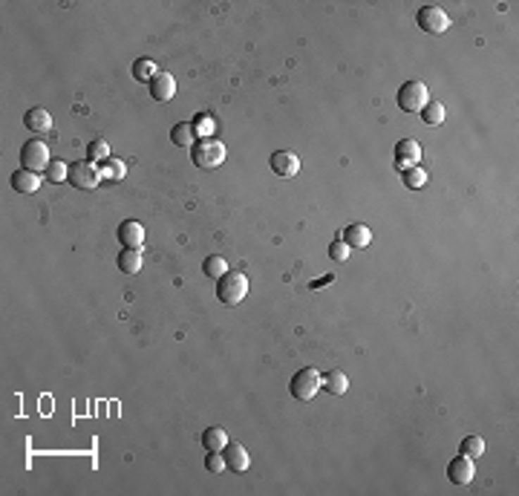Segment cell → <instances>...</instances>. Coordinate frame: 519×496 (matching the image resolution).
<instances>
[{"label":"cell","mask_w":519,"mask_h":496,"mask_svg":"<svg viewBox=\"0 0 519 496\" xmlns=\"http://www.w3.org/2000/svg\"><path fill=\"white\" fill-rule=\"evenodd\" d=\"M246 294H249V277L242 271H225L217 280V297L225 306L242 303V300H246Z\"/></svg>","instance_id":"1"},{"label":"cell","mask_w":519,"mask_h":496,"mask_svg":"<svg viewBox=\"0 0 519 496\" xmlns=\"http://www.w3.org/2000/svg\"><path fill=\"white\" fill-rule=\"evenodd\" d=\"M191 159L196 168L202 170H211V168H220L225 162V144L217 142V139H202L191 147Z\"/></svg>","instance_id":"2"},{"label":"cell","mask_w":519,"mask_h":496,"mask_svg":"<svg viewBox=\"0 0 519 496\" xmlns=\"http://www.w3.org/2000/svg\"><path fill=\"white\" fill-rule=\"evenodd\" d=\"M320 381H323V376H320L315 366H303V369L294 372L289 390H292V395L297 401H312L318 395V390H320Z\"/></svg>","instance_id":"3"},{"label":"cell","mask_w":519,"mask_h":496,"mask_svg":"<svg viewBox=\"0 0 519 496\" xmlns=\"http://www.w3.org/2000/svg\"><path fill=\"white\" fill-rule=\"evenodd\" d=\"M427 101H430V96H427V84L424 81H407V84H401V89H399V107L404 113H421Z\"/></svg>","instance_id":"4"},{"label":"cell","mask_w":519,"mask_h":496,"mask_svg":"<svg viewBox=\"0 0 519 496\" xmlns=\"http://www.w3.org/2000/svg\"><path fill=\"white\" fill-rule=\"evenodd\" d=\"M20 165L26 168V170H46L49 168V147H46V142H41V139H32V142H26L23 147H20Z\"/></svg>","instance_id":"5"},{"label":"cell","mask_w":519,"mask_h":496,"mask_svg":"<svg viewBox=\"0 0 519 496\" xmlns=\"http://www.w3.org/2000/svg\"><path fill=\"white\" fill-rule=\"evenodd\" d=\"M415 20H418V26L424 29V32H430V35H442L444 29H450V15L439 6H421Z\"/></svg>","instance_id":"6"},{"label":"cell","mask_w":519,"mask_h":496,"mask_svg":"<svg viewBox=\"0 0 519 496\" xmlns=\"http://www.w3.org/2000/svg\"><path fill=\"white\" fill-rule=\"evenodd\" d=\"M99 168L93 165V162H75L73 168H70V185L73 188H81V191H93V188H99Z\"/></svg>","instance_id":"7"},{"label":"cell","mask_w":519,"mask_h":496,"mask_svg":"<svg viewBox=\"0 0 519 496\" xmlns=\"http://www.w3.org/2000/svg\"><path fill=\"white\" fill-rule=\"evenodd\" d=\"M476 476V468H473V459L470 456H456L450 464H447V479L453 485H470Z\"/></svg>","instance_id":"8"},{"label":"cell","mask_w":519,"mask_h":496,"mask_svg":"<svg viewBox=\"0 0 519 496\" xmlns=\"http://www.w3.org/2000/svg\"><path fill=\"white\" fill-rule=\"evenodd\" d=\"M223 459H225V468H228L231 473H246L249 464H251L249 450L242 447L239 442H228V445L223 447Z\"/></svg>","instance_id":"9"},{"label":"cell","mask_w":519,"mask_h":496,"mask_svg":"<svg viewBox=\"0 0 519 496\" xmlns=\"http://www.w3.org/2000/svg\"><path fill=\"white\" fill-rule=\"evenodd\" d=\"M271 170L277 173L280 179H294L297 170H300L297 153H292V150H277V153H271Z\"/></svg>","instance_id":"10"},{"label":"cell","mask_w":519,"mask_h":496,"mask_svg":"<svg viewBox=\"0 0 519 496\" xmlns=\"http://www.w3.org/2000/svg\"><path fill=\"white\" fill-rule=\"evenodd\" d=\"M147 89H150V99L165 104V101H170V99L176 96V81H173V75H170V73L159 70V73L154 75V81L147 84Z\"/></svg>","instance_id":"11"},{"label":"cell","mask_w":519,"mask_h":496,"mask_svg":"<svg viewBox=\"0 0 519 496\" xmlns=\"http://www.w3.org/2000/svg\"><path fill=\"white\" fill-rule=\"evenodd\" d=\"M41 176L35 173V170H26V168H20V170H15L12 176H9V185H12V191H18V194H35L38 188H41Z\"/></svg>","instance_id":"12"},{"label":"cell","mask_w":519,"mask_h":496,"mask_svg":"<svg viewBox=\"0 0 519 496\" xmlns=\"http://www.w3.org/2000/svg\"><path fill=\"white\" fill-rule=\"evenodd\" d=\"M421 162V144L413 142V139H401L395 144V168H407V165H415Z\"/></svg>","instance_id":"13"},{"label":"cell","mask_w":519,"mask_h":496,"mask_svg":"<svg viewBox=\"0 0 519 496\" xmlns=\"http://www.w3.org/2000/svg\"><path fill=\"white\" fill-rule=\"evenodd\" d=\"M118 242L125 248H142L144 245V225L136 220H125L118 225Z\"/></svg>","instance_id":"14"},{"label":"cell","mask_w":519,"mask_h":496,"mask_svg":"<svg viewBox=\"0 0 519 496\" xmlns=\"http://www.w3.org/2000/svg\"><path fill=\"white\" fill-rule=\"evenodd\" d=\"M341 240H344L349 248H366V245L373 242V231H370V225H363V223H352V225L344 228Z\"/></svg>","instance_id":"15"},{"label":"cell","mask_w":519,"mask_h":496,"mask_svg":"<svg viewBox=\"0 0 519 496\" xmlns=\"http://www.w3.org/2000/svg\"><path fill=\"white\" fill-rule=\"evenodd\" d=\"M23 124L29 128V133H49L52 130V116L44 107H32L23 116Z\"/></svg>","instance_id":"16"},{"label":"cell","mask_w":519,"mask_h":496,"mask_svg":"<svg viewBox=\"0 0 519 496\" xmlns=\"http://www.w3.org/2000/svg\"><path fill=\"white\" fill-rule=\"evenodd\" d=\"M320 390H326L329 395H344V392L349 390V378H346V372H341V369H329L326 376H323V381H320Z\"/></svg>","instance_id":"17"},{"label":"cell","mask_w":519,"mask_h":496,"mask_svg":"<svg viewBox=\"0 0 519 496\" xmlns=\"http://www.w3.org/2000/svg\"><path fill=\"white\" fill-rule=\"evenodd\" d=\"M170 142L176 144V147H194L196 144V130H194V124L191 121H179V124H173V130H170Z\"/></svg>","instance_id":"18"},{"label":"cell","mask_w":519,"mask_h":496,"mask_svg":"<svg viewBox=\"0 0 519 496\" xmlns=\"http://www.w3.org/2000/svg\"><path fill=\"white\" fill-rule=\"evenodd\" d=\"M225 445H228V433H225L223 427H208V430L202 433V447H205V450L223 453Z\"/></svg>","instance_id":"19"},{"label":"cell","mask_w":519,"mask_h":496,"mask_svg":"<svg viewBox=\"0 0 519 496\" xmlns=\"http://www.w3.org/2000/svg\"><path fill=\"white\" fill-rule=\"evenodd\" d=\"M118 271H125V274L142 271V248H125L118 254Z\"/></svg>","instance_id":"20"},{"label":"cell","mask_w":519,"mask_h":496,"mask_svg":"<svg viewBox=\"0 0 519 496\" xmlns=\"http://www.w3.org/2000/svg\"><path fill=\"white\" fill-rule=\"evenodd\" d=\"M225 271H228V260L225 257H220V254L205 257V263H202V274L205 277H211V280H220Z\"/></svg>","instance_id":"21"},{"label":"cell","mask_w":519,"mask_h":496,"mask_svg":"<svg viewBox=\"0 0 519 496\" xmlns=\"http://www.w3.org/2000/svg\"><path fill=\"white\" fill-rule=\"evenodd\" d=\"M87 162H93V165L110 162V144L104 139H93V142L87 144Z\"/></svg>","instance_id":"22"},{"label":"cell","mask_w":519,"mask_h":496,"mask_svg":"<svg viewBox=\"0 0 519 496\" xmlns=\"http://www.w3.org/2000/svg\"><path fill=\"white\" fill-rule=\"evenodd\" d=\"M156 73H159V70H156V64H154L150 58H139L136 64H133V78H136V81H142V84H144V81L150 84Z\"/></svg>","instance_id":"23"},{"label":"cell","mask_w":519,"mask_h":496,"mask_svg":"<svg viewBox=\"0 0 519 496\" xmlns=\"http://www.w3.org/2000/svg\"><path fill=\"white\" fill-rule=\"evenodd\" d=\"M444 104H439V101H427L424 104V110H421V118H424V124H430V128H436V124H442L444 121Z\"/></svg>","instance_id":"24"},{"label":"cell","mask_w":519,"mask_h":496,"mask_svg":"<svg viewBox=\"0 0 519 496\" xmlns=\"http://www.w3.org/2000/svg\"><path fill=\"white\" fill-rule=\"evenodd\" d=\"M459 453H462V456H470V459H479V456L484 453V439H482V436H468V439H462Z\"/></svg>","instance_id":"25"},{"label":"cell","mask_w":519,"mask_h":496,"mask_svg":"<svg viewBox=\"0 0 519 496\" xmlns=\"http://www.w3.org/2000/svg\"><path fill=\"white\" fill-rule=\"evenodd\" d=\"M49 182H67L70 179V165L67 162H49V168L44 170Z\"/></svg>","instance_id":"26"},{"label":"cell","mask_w":519,"mask_h":496,"mask_svg":"<svg viewBox=\"0 0 519 496\" xmlns=\"http://www.w3.org/2000/svg\"><path fill=\"white\" fill-rule=\"evenodd\" d=\"M404 185H407V188H424L427 173L421 168H404Z\"/></svg>","instance_id":"27"},{"label":"cell","mask_w":519,"mask_h":496,"mask_svg":"<svg viewBox=\"0 0 519 496\" xmlns=\"http://www.w3.org/2000/svg\"><path fill=\"white\" fill-rule=\"evenodd\" d=\"M349 254H352V248H349L344 240H334V242L329 245V257H332L334 263H344Z\"/></svg>","instance_id":"28"},{"label":"cell","mask_w":519,"mask_h":496,"mask_svg":"<svg viewBox=\"0 0 519 496\" xmlns=\"http://www.w3.org/2000/svg\"><path fill=\"white\" fill-rule=\"evenodd\" d=\"M205 468H208L211 473H220V471L225 468V459H223V453H217V450H208V456H205Z\"/></svg>","instance_id":"29"},{"label":"cell","mask_w":519,"mask_h":496,"mask_svg":"<svg viewBox=\"0 0 519 496\" xmlns=\"http://www.w3.org/2000/svg\"><path fill=\"white\" fill-rule=\"evenodd\" d=\"M107 165H110V176H115V179L125 176V165H121V162H113V159H110Z\"/></svg>","instance_id":"30"}]
</instances>
